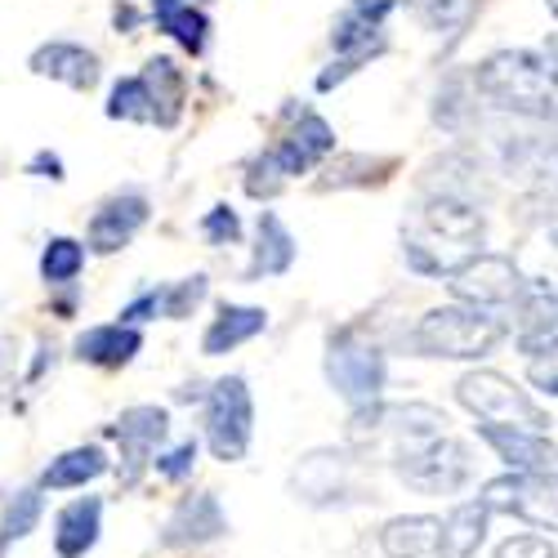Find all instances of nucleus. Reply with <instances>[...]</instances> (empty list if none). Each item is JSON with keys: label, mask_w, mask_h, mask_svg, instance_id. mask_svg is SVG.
<instances>
[{"label": "nucleus", "mask_w": 558, "mask_h": 558, "mask_svg": "<svg viewBox=\"0 0 558 558\" xmlns=\"http://www.w3.org/2000/svg\"><path fill=\"white\" fill-rule=\"evenodd\" d=\"M138 349H144V336L125 322H112V327H95L76 340V357L81 362H95V366H125Z\"/></svg>", "instance_id": "obj_20"}, {"label": "nucleus", "mask_w": 558, "mask_h": 558, "mask_svg": "<svg viewBox=\"0 0 558 558\" xmlns=\"http://www.w3.org/2000/svg\"><path fill=\"white\" fill-rule=\"evenodd\" d=\"M193 460H197V442H179L170 456H157V474L166 478H183L193 470Z\"/></svg>", "instance_id": "obj_35"}, {"label": "nucleus", "mask_w": 558, "mask_h": 558, "mask_svg": "<svg viewBox=\"0 0 558 558\" xmlns=\"http://www.w3.org/2000/svg\"><path fill=\"white\" fill-rule=\"evenodd\" d=\"M223 532V514L215 496H193L174 509V519L166 527V545H189V541H210Z\"/></svg>", "instance_id": "obj_23"}, {"label": "nucleus", "mask_w": 558, "mask_h": 558, "mask_svg": "<svg viewBox=\"0 0 558 558\" xmlns=\"http://www.w3.org/2000/svg\"><path fill=\"white\" fill-rule=\"evenodd\" d=\"M545 5H549V14H554V19H558V0H545Z\"/></svg>", "instance_id": "obj_37"}, {"label": "nucleus", "mask_w": 558, "mask_h": 558, "mask_svg": "<svg viewBox=\"0 0 558 558\" xmlns=\"http://www.w3.org/2000/svg\"><path fill=\"white\" fill-rule=\"evenodd\" d=\"M40 492H19L14 500H10V509H5V523H0V554H5L14 541H23V536H32L36 532V523H40Z\"/></svg>", "instance_id": "obj_29"}, {"label": "nucleus", "mask_w": 558, "mask_h": 558, "mask_svg": "<svg viewBox=\"0 0 558 558\" xmlns=\"http://www.w3.org/2000/svg\"><path fill=\"white\" fill-rule=\"evenodd\" d=\"M438 532H442L438 519H429V514H411V519H393V523H385L380 545H385L389 558H425V554H438Z\"/></svg>", "instance_id": "obj_22"}, {"label": "nucleus", "mask_w": 558, "mask_h": 558, "mask_svg": "<svg viewBox=\"0 0 558 558\" xmlns=\"http://www.w3.org/2000/svg\"><path fill=\"white\" fill-rule=\"evenodd\" d=\"M138 81H144L148 99H153L157 125H174L179 121V108H183V76H179V68L170 59H153L148 72L138 76Z\"/></svg>", "instance_id": "obj_26"}, {"label": "nucleus", "mask_w": 558, "mask_h": 558, "mask_svg": "<svg viewBox=\"0 0 558 558\" xmlns=\"http://www.w3.org/2000/svg\"><path fill=\"white\" fill-rule=\"evenodd\" d=\"M519 344L523 353H541L558 344V291L549 282H527L519 300Z\"/></svg>", "instance_id": "obj_16"}, {"label": "nucleus", "mask_w": 558, "mask_h": 558, "mask_svg": "<svg viewBox=\"0 0 558 558\" xmlns=\"http://www.w3.org/2000/svg\"><path fill=\"white\" fill-rule=\"evenodd\" d=\"M148 223V202L138 193H125V197H112L104 202V210L89 219V246H95L99 255H112L121 251L138 228Z\"/></svg>", "instance_id": "obj_14"}, {"label": "nucleus", "mask_w": 558, "mask_h": 558, "mask_svg": "<svg viewBox=\"0 0 558 558\" xmlns=\"http://www.w3.org/2000/svg\"><path fill=\"white\" fill-rule=\"evenodd\" d=\"M487 514L492 509L483 500L456 505L447 514V523H442V532H438V558H474L483 536H487Z\"/></svg>", "instance_id": "obj_18"}, {"label": "nucleus", "mask_w": 558, "mask_h": 558, "mask_svg": "<svg viewBox=\"0 0 558 558\" xmlns=\"http://www.w3.org/2000/svg\"><path fill=\"white\" fill-rule=\"evenodd\" d=\"M523 287H527L523 272L509 255H478L451 277V295L470 308H483V313L514 308L523 300Z\"/></svg>", "instance_id": "obj_8"}, {"label": "nucleus", "mask_w": 558, "mask_h": 558, "mask_svg": "<svg viewBox=\"0 0 558 558\" xmlns=\"http://www.w3.org/2000/svg\"><path fill=\"white\" fill-rule=\"evenodd\" d=\"M32 170H36V174L50 170V179H63V166H59V157H50V153H40V157L32 161Z\"/></svg>", "instance_id": "obj_36"}, {"label": "nucleus", "mask_w": 558, "mask_h": 558, "mask_svg": "<svg viewBox=\"0 0 558 558\" xmlns=\"http://www.w3.org/2000/svg\"><path fill=\"white\" fill-rule=\"evenodd\" d=\"M496 558H558V554H554V545L541 541V536H514V541H505V545L496 549Z\"/></svg>", "instance_id": "obj_34"}, {"label": "nucleus", "mask_w": 558, "mask_h": 558, "mask_svg": "<svg viewBox=\"0 0 558 558\" xmlns=\"http://www.w3.org/2000/svg\"><path fill=\"white\" fill-rule=\"evenodd\" d=\"M407 10L421 19L429 32L456 40L464 27H470V19H474V10H478V0H407Z\"/></svg>", "instance_id": "obj_28"}, {"label": "nucleus", "mask_w": 558, "mask_h": 558, "mask_svg": "<svg viewBox=\"0 0 558 558\" xmlns=\"http://www.w3.org/2000/svg\"><path fill=\"white\" fill-rule=\"evenodd\" d=\"M251 421H255V411H251L246 380L242 376H223L210 389V402H206V442H210V451L223 464L246 456V447H251Z\"/></svg>", "instance_id": "obj_7"}, {"label": "nucleus", "mask_w": 558, "mask_h": 558, "mask_svg": "<svg viewBox=\"0 0 558 558\" xmlns=\"http://www.w3.org/2000/svg\"><path fill=\"white\" fill-rule=\"evenodd\" d=\"M527 380H532L541 393L558 398V344H549V349L532 353V362H527Z\"/></svg>", "instance_id": "obj_32"}, {"label": "nucleus", "mask_w": 558, "mask_h": 558, "mask_svg": "<svg viewBox=\"0 0 558 558\" xmlns=\"http://www.w3.org/2000/svg\"><path fill=\"white\" fill-rule=\"evenodd\" d=\"M264 327H268V313H264V308H242V304H223V308H219V317L210 322V331H206L202 349H206L210 357H219V353H228V349H238V344L255 340V336H259Z\"/></svg>", "instance_id": "obj_21"}, {"label": "nucleus", "mask_w": 558, "mask_h": 558, "mask_svg": "<svg viewBox=\"0 0 558 558\" xmlns=\"http://www.w3.org/2000/svg\"><path fill=\"white\" fill-rule=\"evenodd\" d=\"M500 170L541 202H558V130L509 134L500 148Z\"/></svg>", "instance_id": "obj_9"}, {"label": "nucleus", "mask_w": 558, "mask_h": 558, "mask_svg": "<svg viewBox=\"0 0 558 558\" xmlns=\"http://www.w3.org/2000/svg\"><path fill=\"white\" fill-rule=\"evenodd\" d=\"M505 322L496 313L470 308V304H451V308H429L415 327L411 344L429 353V357H483L500 344Z\"/></svg>", "instance_id": "obj_3"}, {"label": "nucleus", "mask_w": 558, "mask_h": 558, "mask_svg": "<svg viewBox=\"0 0 558 558\" xmlns=\"http://www.w3.org/2000/svg\"><path fill=\"white\" fill-rule=\"evenodd\" d=\"M108 117H117V121H157L144 81H138V76L117 81L112 85V99H108Z\"/></svg>", "instance_id": "obj_30"}, {"label": "nucleus", "mask_w": 558, "mask_h": 558, "mask_svg": "<svg viewBox=\"0 0 558 558\" xmlns=\"http://www.w3.org/2000/svg\"><path fill=\"white\" fill-rule=\"evenodd\" d=\"M81 264H85V251L72 242V238H54L50 246H45V255H40V272H45V282H72V277L81 272Z\"/></svg>", "instance_id": "obj_31"}, {"label": "nucleus", "mask_w": 558, "mask_h": 558, "mask_svg": "<svg viewBox=\"0 0 558 558\" xmlns=\"http://www.w3.org/2000/svg\"><path fill=\"white\" fill-rule=\"evenodd\" d=\"M104 470H108L104 447H72L59 460H50V470H45V487H85Z\"/></svg>", "instance_id": "obj_27"}, {"label": "nucleus", "mask_w": 558, "mask_h": 558, "mask_svg": "<svg viewBox=\"0 0 558 558\" xmlns=\"http://www.w3.org/2000/svg\"><path fill=\"white\" fill-rule=\"evenodd\" d=\"M478 95L505 112L532 121H558V54L545 50H500L474 72Z\"/></svg>", "instance_id": "obj_2"}, {"label": "nucleus", "mask_w": 558, "mask_h": 558, "mask_svg": "<svg viewBox=\"0 0 558 558\" xmlns=\"http://www.w3.org/2000/svg\"><path fill=\"white\" fill-rule=\"evenodd\" d=\"M99 519H104V500L99 496L72 500L63 514H59V523H54V549H59V558H81L85 549H95Z\"/></svg>", "instance_id": "obj_19"}, {"label": "nucleus", "mask_w": 558, "mask_h": 558, "mask_svg": "<svg viewBox=\"0 0 558 558\" xmlns=\"http://www.w3.org/2000/svg\"><path fill=\"white\" fill-rule=\"evenodd\" d=\"M336 148V134H331V125L322 121V117H304L282 144L277 148H268L255 166H251V179H246V189L255 193V197H268V193H277V183L282 179H291V174H304V170H313L322 157H327Z\"/></svg>", "instance_id": "obj_6"}, {"label": "nucleus", "mask_w": 558, "mask_h": 558, "mask_svg": "<svg viewBox=\"0 0 558 558\" xmlns=\"http://www.w3.org/2000/svg\"><path fill=\"white\" fill-rule=\"evenodd\" d=\"M327 380L353 407H376V398L385 389V353L376 344H362L353 336H340L331 344V353H327Z\"/></svg>", "instance_id": "obj_11"}, {"label": "nucleus", "mask_w": 558, "mask_h": 558, "mask_svg": "<svg viewBox=\"0 0 558 558\" xmlns=\"http://www.w3.org/2000/svg\"><path fill=\"white\" fill-rule=\"evenodd\" d=\"M32 72L50 76V81H63L72 89H95L99 85V59L89 54L85 45H72V40L40 45V50L32 54Z\"/></svg>", "instance_id": "obj_15"}, {"label": "nucleus", "mask_w": 558, "mask_h": 558, "mask_svg": "<svg viewBox=\"0 0 558 558\" xmlns=\"http://www.w3.org/2000/svg\"><path fill=\"white\" fill-rule=\"evenodd\" d=\"M407 264L425 277H456L483 255V215L460 193H429L402 223Z\"/></svg>", "instance_id": "obj_1"}, {"label": "nucleus", "mask_w": 558, "mask_h": 558, "mask_svg": "<svg viewBox=\"0 0 558 558\" xmlns=\"http://www.w3.org/2000/svg\"><path fill=\"white\" fill-rule=\"evenodd\" d=\"M460 402L470 407L483 425H496V429H527V434H545V411L514 385L505 380L500 371H470L460 385H456Z\"/></svg>", "instance_id": "obj_4"}, {"label": "nucleus", "mask_w": 558, "mask_h": 558, "mask_svg": "<svg viewBox=\"0 0 558 558\" xmlns=\"http://www.w3.org/2000/svg\"><path fill=\"white\" fill-rule=\"evenodd\" d=\"M295 259V238L287 232V223L277 219L272 210L259 215V246H255V264L251 277H272V272H287Z\"/></svg>", "instance_id": "obj_25"}, {"label": "nucleus", "mask_w": 558, "mask_h": 558, "mask_svg": "<svg viewBox=\"0 0 558 558\" xmlns=\"http://www.w3.org/2000/svg\"><path fill=\"white\" fill-rule=\"evenodd\" d=\"M483 505L558 532V474H500L483 487Z\"/></svg>", "instance_id": "obj_10"}, {"label": "nucleus", "mask_w": 558, "mask_h": 558, "mask_svg": "<svg viewBox=\"0 0 558 558\" xmlns=\"http://www.w3.org/2000/svg\"><path fill=\"white\" fill-rule=\"evenodd\" d=\"M166 411L161 407H130L117 421V438H121V460H125V483L138 478V470L153 460L157 442L166 438Z\"/></svg>", "instance_id": "obj_13"}, {"label": "nucleus", "mask_w": 558, "mask_h": 558, "mask_svg": "<svg viewBox=\"0 0 558 558\" xmlns=\"http://www.w3.org/2000/svg\"><path fill=\"white\" fill-rule=\"evenodd\" d=\"M202 228H206V238H210V242H219V246L242 238V223H238V215H232L228 206H215V210L206 215V223H202Z\"/></svg>", "instance_id": "obj_33"}, {"label": "nucleus", "mask_w": 558, "mask_h": 558, "mask_svg": "<svg viewBox=\"0 0 558 558\" xmlns=\"http://www.w3.org/2000/svg\"><path fill=\"white\" fill-rule=\"evenodd\" d=\"M393 10V0H353V5L340 14L331 45H336V63L317 76V89H331L344 76H353L366 59H376L385 50V19Z\"/></svg>", "instance_id": "obj_5"}, {"label": "nucleus", "mask_w": 558, "mask_h": 558, "mask_svg": "<svg viewBox=\"0 0 558 558\" xmlns=\"http://www.w3.org/2000/svg\"><path fill=\"white\" fill-rule=\"evenodd\" d=\"M153 19H157V27L170 32L189 54H202V50H206L210 23H206L202 10L189 5V0H153Z\"/></svg>", "instance_id": "obj_24"}, {"label": "nucleus", "mask_w": 558, "mask_h": 558, "mask_svg": "<svg viewBox=\"0 0 558 558\" xmlns=\"http://www.w3.org/2000/svg\"><path fill=\"white\" fill-rule=\"evenodd\" d=\"M478 434L500 451L505 464H514V474H549V464H554V456H558L545 434L496 429V425H478Z\"/></svg>", "instance_id": "obj_17"}, {"label": "nucleus", "mask_w": 558, "mask_h": 558, "mask_svg": "<svg viewBox=\"0 0 558 558\" xmlns=\"http://www.w3.org/2000/svg\"><path fill=\"white\" fill-rule=\"evenodd\" d=\"M470 447L456 442V438H438L421 451H407L398 456V474L411 483V487H421V492H456L464 478H470Z\"/></svg>", "instance_id": "obj_12"}]
</instances>
